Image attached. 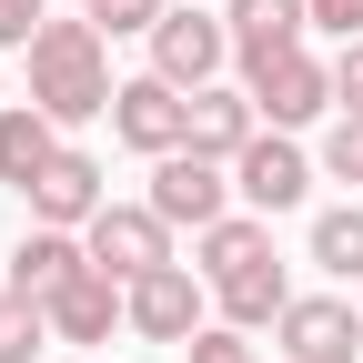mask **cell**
Masks as SVG:
<instances>
[{
  "label": "cell",
  "instance_id": "cell-11",
  "mask_svg": "<svg viewBox=\"0 0 363 363\" xmlns=\"http://www.w3.org/2000/svg\"><path fill=\"white\" fill-rule=\"evenodd\" d=\"M233 192H242V212H303V192H313V162H303V142L293 131H262V142L233 162Z\"/></svg>",
  "mask_w": 363,
  "mask_h": 363
},
{
  "label": "cell",
  "instance_id": "cell-13",
  "mask_svg": "<svg viewBox=\"0 0 363 363\" xmlns=\"http://www.w3.org/2000/svg\"><path fill=\"white\" fill-rule=\"evenodd\" d=\"M262 142V101L242 81H212V91H192V152H212V162H242Z\"/></svg>",
  "mask_w": 363,
  "mask_h": 363
},
{
  "label": "cell",
  "instance_id": "cell-2",
  "mask_svg": "<svg viewBox=\"0 0 363 363\" xmlns=\"http://www.w3.org/2000/svg\"><path fill=\"white\" fill-rule=\"evenodd\" d=\"M142 202L172 222V233H212V222L233 212L242 192H233V162H212V152L182 142V152H162V162H152V192H142Z\"/></svg>",
  "mask_w": 363,
  "mask_h": 363
},
{
  "label": "cell",
  "instance_id": "cell-12",
  "mask_svg": "<svg viewBox=\"0 0 363 363\" xmlns=\"http://www.w3.org/2000/svg\"><path fill=\"white\" fill-rule=\"evenodd\" d=\"M233 71H262V61H283L303 51V30H313V0H233Z\"/></svg>",
  "mask_w": 363,
  "mask_h": 363
},
{
  "label": "cell",
  "instance_id": "cell-9",
  "mask_svg": "<svg viewBox=\"0 0 363 363\" xmlns=\"http://www.w3.org/2000/svg\"><path fill=\"white\" fill-rule=\"evenodd\" d=\"M21 202H30V222H51V233H91V222L111 212V182H101V162H91L81 142H61V162L40 172Z\"/></svg>",
  "mask_w": 363,
  "mask_h": 363
},
{
  "label": "cell",
  "instance_id": "cell-1",
  "mask_svg": "<svg viewBox=\"0 0 363 363\" xmlns=\"http://www.w3.org/2000/svg\"><path fill=\"white\" fill-rule=\"evenodd\" d=\"M111 40H101V21H40V40H30V101L51 111L61 131H81V121H111Z\"/></svg>",
  "mask_w": 363,
  "mask_h": 363
},
{
  "label": "cell",
  "instance_id": "cell-10",
  "mask_svg": "<svg viewBox=\"0 0 363 363\" xmlns=\"http://www.w3.org/2000/svg\"><path fill=\"white\" fill-rule=\"evenodd\" d=\"M40 313H51V343H111V333H131V283H111L101 262H81Z\"/></svg>",
  "mask_w": 363,
  "mask_h": 363
},
{
  "label": "cell",
  "instance_id": "cell-15",
  "mask_svg": "<svg viewBox=\"0 0 363 363\" xmlns=\"http://www.w3.org/2000/svg\"><path fill=\"white\" fill-rule=\"evenodd\" d=\"M81 262H91V242H81V233H51V222H30V233L11 242V293H30V303H51V293L71 283Z\"/></svg>",
  "mask_w": 363,
  "mask_h": 363
},
{
  "label": "cell",
  "instance_id": "cell-3",
  "mask_svg": "<svg viewBox=\"0 0 363 363\" xmlns=\"http://www.w3.org/2000/svg\"><path fill=\"white\" fill-rule=\"evenodd\" d=\"M152 71L172 91H212L222 71H233V21H212L202 0H172L162 30H152Z\"/></svg>",
  "mask_w": 363,
  "mask_h": 363
},
{
  "label": "cell",
  "instance_id": "cell-20",
  "mask_svg": "<svg viewBox=\"0 0 363 363\" xmlns=\"http://www.w3.org/2000/svg\"><path fill=\"white\" fill-rule=\"evenodd\" d=\"M323 182H353V192H363V111H333L323 121Z\"/></svg>",
  "mask_w": 363,
  "mask_h": 363
},
{
  "label": "cell",
  "instance_id": "cell-19",
  "mask_svg": "<svg viewBox=\"0 0 363 363\" xmlns=\"http://www.w3.org/2000/svg\"><path fill=\"white\" fill-rule=\"evenodd\" d=\"M40 343H51V313H40L30 293H11V283H0V363H30Z\"/></svg>",
  "mask_w": 363,
  "mask_h": 363
},
{
  "label": "cell",
  "instance_id": "cell-18",
  "mask_svg": "<svg viewBox=\"0 0 363 363\" xmlns=\"http://www.w3.org/2000/svg\"><path fill=\"white\" fill-rule=\"evenodd\" d=\"M313 262H323L333 283H363V202L313 212Z\"/></svg>",
  "mask_w": 363,
  "mask_h": 363
},
{
  "label": "cell",
  "instance_id": "cell-25",
  "mask_svg": "<svg viewBox=\"0 0 363 363\" xmlns=\"http://www.w3.org/2000/svg\"><path fill=\"white\" fill-rule=\"evenodd\" d=\"M313 30H333V40H363V0H313Z\"/></svg>",
  "mask_w": 363,
  "mask_h": 363
},
{
  "label": "cell",
  "instance_id": "cell-26",
  "mask_svg": "<svg viewBox=\"0 0 363 363\" xmlns=\"http://www.w3.org/2000/svg\"><path fill=\"white\" fill-rule=\"evenodd\" d=\"M61 363H81V353H61Z\"/></svg>",
  "mask_w": 363,
  "mask_h": 363
},
{
  "label": "cell",
  "instance_id": "cell-8",
  "mask_svg": "<svg viewBox=\"0 0 363 363\" xmlns=\"http://www.w3.org/2000/svg\"><path fill=\"white\" fill-rule=\"evenodd\" d=\"M202 303H212L202 272H192V262H162V272H142V283H131V333L182 353V343L202 333Z\"/></svg>",
  "mask_w": 363,
  "mask_h": 363
},
{
  "label": "cell",
  "instance_id": "cell-7",
  "mask_svg": "<svg viewBox=\"0 0 363 363\" xmlns=\"http://www.w3.org/2000/svg\"><path fill=\"white\" fill-rule=\"evenodd\" d=\"M81 242H91V262H101L111 283H142V272H162V262H182V252H172V222H162L152 202H111V212L91 222Z\"/></svg>",
  "mask_w": 363,
  "mask_h": 363
},
{
  "label": "cell",
  "instance_id": "cell-24",
  "mask_svg": "<svg viewBox=\"0 0 363 363\" xmlns=\"http://www.w3.org/2000/svg\"><path fill=\"white\" fill-rule=\"evenodd\" d=\"M333 111H363V40L333 51Z\"/></svg>",
  "mask_w": 363,
  "mask_h": 363
},
{
  "label": "cell",
  "instance_id": "cell-16",
  "mask_svg": "<svg viewBox=\"0 0 363 363\" xmlns=\"http://www.w3.org/2000/svg\"><path fill=\"white\" fill-rule=\"evenodd\" d=\"M212 303H222V323L272 333V323H283V303H293V272L262 252V262H242V272H233V283H212Z\"/></svg>",
  "mask_w": 363,
  "mask_h": 363
},
{
  "label": "cell",
  "instance_id": "cell-21",
  "mask_svg": "<svg viewBox=\"0 0 363 363\" xmlns=\"http://www.w3.org/2000/svg\"><path fill=\"white\" fill-rule=\"evenodd\" d=\"M81 11H91V21H101V40H152V30H162V11H172V0H81Z\"/></svg>",
  "mask_w": 363,
  "mask_h": 363
},
{
  "label": "cell",
  "instance_id": "cell-22",
  "mask_svg": "<svg viewBox=\"0 0 363 363\" xmlns=\"http://www.w3.org/2000/svg\"><path fill=\"white\" fill-rule=\"evenodd\" d=\"M182 363H262V343H252L242 323H202L192 343H182Z\"/></svg>",
  "mask_w": 363,
  "mask_h": 363
},
{
  "label": "cell",
  "instance_id": "cell-4",
  "mask_svg": "<svg viewBox=\"0 0 363 363\" xmlns=\"http://www.w3.org/2000/svg\"><path fill=\"white\" fill-rule=\"evenodd\" d=\"M111 142H131L142 162L182 152V142H192V91H172L162 71H131V81L111 91Z\"/></svg>",
  "mask_w": 363,
  "mask_h": 363
},
{
  "label": "cell",
  "instance_id": "cell-6",
  "mask_svg": "<svg viewBox=\"0 0 363 363\" xmlns=\"http://www.w3.org/2000/svg\"><path fill=\"white\" fill-rule=\"evenodd\" d=\"M272 353H283V363H353V353H363V303H343V293H293L283 323H272Z\"/></svg>",
  "mask_w": 363,
  "mask_h": 363
},
{
  "label": "cell",
  "instance_id": "cell-27",
  "mask_svg": "<svg viewBox=\"0 0 363 363\" xmlns=\"http://www.w3.org/2000/svg\"><path fill=\"white\" fill-rule=\"evenodd\" d=\"M272 363H283V353H272Z\"/></svg>",
  "mask_w": 363,
  "mask_h": 363
},
{
  "label": "cell",
  "instance_id": "cell-14",
  "mask_svg": "<svg viewBox=\"0 0 363 363\" xmlns=\"http://www.w3.org/2000/svg\"><path fill=\"white\" fill-rule=\"evenodd\" d=\"M51 162H61V121L40 101H0V192H30Z\"/></svg>",
  "mask_w": 363,
  "mask_h": 363
},
{
  "label": "cell",
  "instance_id": "cell-17",
  "mask_svg": "<svg viewBox=\"0 0 363 363\" xmlns=\"http://www.w3.org/2000/svg\"><path fill=\"white\" fill-rule=\"evenodd\" d=\"M262 252H272V222L262 212H222L212 233H192V272H202V283H233V272L262 262Z\"/></svg>",
  "mask_w": 363,
  "mask_h": 363
},
{
  "label": "cell",
  "instance_id": "cell-5",
  "mask_svg": "<svg viewBox=\"0 0 363 363\" xmlns=\"http://www.w3.org/2000/svg\"><path fill=\"white\" fill-rule=\"evenodd\" d=\"M242 91L262 101V131H303V121H323V111H333V61L303 40V51H283V61L242 71Z\"/></svg>",
  "mask_w": 363,
  "mask_h": 363
},
{
  "label": "cell",
  "instance_id": "cell-23",
  "mask_svg": "<svg viewBox=\"0 0 363 363\" xmlns=\"http://www.w3.org/2000/svg\"><path fill=\"white\" fill-rule=\"evenodd\" d=\"M40 21H51V0H0V51H30Z\"/></svg>",
  "mask_w": 363,
  "mask_h": 363
}]
</instances>
